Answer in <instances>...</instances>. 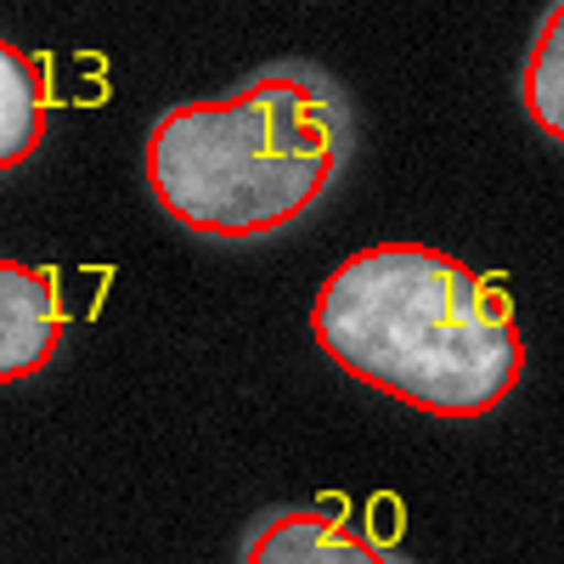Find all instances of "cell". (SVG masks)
Here are the masks:
<instances>
[{
    "mask_svg": "<svg viewBox=\"0 0 564 564\" xmlns=\"http://www.w3.org/2000/svg\"><path fill=\"white\" fill-rule=\"evenodd\" d=\"M311 339L339 372L430 417H486L525 372L508 294L430 243H367L322 276Z\"/></svg>",
    "mask_w": 564,
    "mask_h": 564,
    "instance_id": "cell-1",
    "label": "cell"
},
{
    "mask_svg": "<svg viewBox=\"0 0 564 564\" xmlns=\"http://www.w3.org/2000/svg\"><path fill=\"white\" fill-rule=\"evenodd\" d=\"M350 97L311 63H271L238 90L175 102L141 141L153 204L209 243L300 226L350 159Z\"/></svg>",
    "mask_w": 564,
    "mask_h": 564,
    "instance_id": "cell-2",
    "label": "cell"
},
{
    "mask_svg": "<svg viewBox=\"0 0 564 564\" xmlns=\"http://www.w3.org/2000/svg\"><path fill=\"white\" fill-rule=\"evenodd\" d=\"M68 334L63 276L52 265H23L18 254L0 260V379L23 384L52 367Z\"/></svg>",
    "mask_w": 564,
    "mask_h": 564,
    "instance_id": "cell-3",
    "label": "cell"
},
{
    "mask_svg": "<svg viewBox=\"0 0 564 564\" xmlns=\"http://www.w3.org/2000/svg\"><path fill=\"white\" fill-rule=\"evenodd\" d=\"M243 564H401L406 553L379 542L372 531L350 525L339 508H276L243 536Z\"/></svg>",
    "mask_w": 564,
    "mask_h": 564,
    "instance_id": "cell-4",
    "label": "cell"
},
{
    "mask_svg": "<svg viewBox=\"0 0 564 564\" xmlns=\"http://www.w3.org/2000/svg\"><path fill=\"white\" fill-rule=\"evenodd\" d=\"M45 119H52V63L23 45H0V164L23 170V159H34Z\"/></svg>",
    "mask_w": 564,
    "mask_h": 564,
    "instance_id": "cell-5",
    "label": "cell"
},
{
    "mask_svg": "<svg viewBox=\"0 0 564 564\" xmlns=\"http://www.w3.org/2000/svg\"><path fill=\"white\" fill-rule=\"evenodd\" d=\"M520 108L547 141L564 148V0H553V7L542 12V23L525 45Z\"/></svg>",
    "mask_w": 564,
    "mask_h": 564,
    "instance_id": "cell-6",
    "label": "cell"
}]
</instances>
